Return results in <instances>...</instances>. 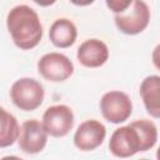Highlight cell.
<instances>
[{
	"label": "cell",
	"mask_w": 160,
	"mask_h": 160,
	"mask_svg": "<svg viewBox=\"0 0 160 160\" xmlns=\"http://www.w3.org/2000/svg\"><path fill=\"white\" fill-rule=\"evenodd\" d=\"M110 152L120 159H126L134 156L141 151L140 139L136 130L129 124L115 129L109 140Z\"/></svg>",
	"instance_id": "7"
},
{
	"label": "cell",
	"mask_w": 160,
	"mask_h": 160,
	"mask_svg": "<svg viewBox=\"0 0 160 160\" xmlns=\"http://www.w3.org/2000/svg\"><path fill=\"white\" fill-rule=\"evenodd\" d=\"M130 125L136 130V132L139 135L141 151H148L156 145V142H158V128H156L154 121L141 119V120H135V121L130 122Z\"/></svg>",
	"instance_id": "14"
},
{
	"label": "cell",
	"mask_w": 160,
	"mask_h": 160,
	"mask_svg": "<svg viewBox=\"0 0 160 160\" xmlns=\"http://www.w3.org/2000/svg\"><path fill=\"white\" fill-rule=\"evenodd\" d=\"M78 38V29L75 24L66 19H56L49 30V39L51 44L59 49H68L72 46Z\"/></svg>",
	"instance_id": "12"
},
{
	"label": "cell",
	"mask_w": 160,
	"mask_h": 160,
	"mask_svg": "<svg viewBox=\"0 0 160 160\" xmlns=\"http://www.w3.org/2000/svg\"><path fill=\"white\" fill-rule=\"evenodd\" d=\"M74 112L71 108L64 104L49 106L41 119V124L48 135L52 138H64L74 128Z\"/></svg>",
	"instance_id": "6"
},
{
	"label": "cell",
	"mask_w": 160,
	"mask_h": 160,
	"mask_svg": "<svg viewBox=\"0 0 160 160\" xmlns=\"http://www.w3.org/2000/svg\"><path fill=\"white\" fill-rule=\"evenodd\" d=\"M20 125L16 118L0 106V148H9L18 141Z\"/></svg>",
	"instance_id": "13"
},
{
	"label": "cell",
	"mask_w": 160,
	"mask_h": 160,
	"mask_svg": "<svg viewBox=\"0 0 160 160\" xmlns=\"http://www.w3.org/2000/svg\"><path fill=\"white\" fill-rule=\"evenodd\" d=\"M140 160H149V159H140Z\"/></svg>",
	"instance_id": "17"
},
{
	"label": "cell",
	"mask_w": 160,
	"mask_h": 160,
	"mask_svg": "<svg viewBox=\"0 0 160 160\" xmlns=\"http://www.w3.org/2000/svg\"><path fill=\"white\" fill-rule=\"evenodd\" d=\"M106 138L105 125L95 119L82 121L74 134V145L81 151H92L98 149Z\"/></svg>",
	"instance_id": "9"
},
{
	"label": "cell",
	"mask_w": 160,
	"mask_h": 160,
	"mask_svg": "<svg viewBox=\"0 0 160 160\" xmlns=\"http://www.w3.org/2000/svg\"><path fill=\"white\" fill-rule=\"evenodd\" d=\"M131 1L132 0H110V1H106V6L115 14V15H119L121 12H124L130 5H131Z\"/></svg>",
	"instance_id": "15"
},
{
	"label": "cell",
	"mask_w": 160,
	"mask_h": 160,
	"mask_svg": "<svg viewBox=\"0 0 160 160\" xmlns=\"http://www.w3.org/2000/svg\"><path fill=\"white\" fill-rule=\"evenodd\" d=\"M100 111L106 121L111 124H121L131 116L132 102L126 92L110 90L100 99Z\"/></svg>",
	"instance_id": "4"
},
{
	"label": "cell",
	"mask_w": 160,
	"mask_h": 160,
	"mask_svg": "<svg viewBox=\"0 0 160 160\" xmlns=\"http://www.w3.org/2000/svg\"><path fill=\"white\" fill-rule=\"evenodd\" d=\"M0 160H24L19 156H15V155H6V156H2Z\"/></svg>",
	"instance_id": "16"
},
{
	"label": "cell",
	"mask_w": 160,
	"mask_h": 160,
	"mask_svg": "<svg viewBox=\"0 0 160 160\" xmlns=\"http://www.w3.org/2000/svg\"><path fill=\"white\" fill-rule=\"evenodd\" d=\"M45 98V90L40 81L32 78H20L10 88V99L12 104L22 111H34L41 106Z\"/></svg>",
	"instance_id": "2"
},
{
	"label": "cell",
	"mask_w": 160,
	"mask_h": 160,
	"mask_svg": "<svg viewBox=\"0 0 160 160\" xmlns=\"http://www.w3.org/2000/svg\"><path fill=\"white\" fill-rule=\"evenodd\" d=\"M6 28L12 42L21 50H31L36 48L44 34L38 12L25 4L10 9L6 16Z\"/></svg>",
	"instance_id": "1"
},
{
	"label": "cell",
	"mask_w": 160,
	"mask_h": 160,
	"mask_svg": "<svg viewBox=\"0 0 160 160\" xmlns=\"http://www.w3.org/2000/svg\"><path fill=\"white\" fill-rule=\"evenodd\" d=\"M48 134L42 128L41 121L31 119L26 120L20 126V134L18 138V144L20 150L26 154H39L48 144Z\"/></svg>",
	"instance_id": "8"
},
{
	"label": "cell",
	"mask_w": 160,
	"mask_h": 160,
	"mask_svg": "<svg viewBox=\"0 0 160 160\" xmlns=\"http://www.w3.org/2000/svg\"><path fill=\"white\" fill-rule=\"evenodd\" d=\"M76 59L84 68H100L109 59V48L100 39H88L78 48Z\"/></svg>",
	"instance_id": "10"
},
{
	"label": "cell",
	"mask_w": 160,
	"mask_h": 160,
	"mask_svg": "<svg viewBox=\"0 0 160 160\" xmlns=\"http://www.w3.org/2000/svg\"><path fill=\"white\" fill-rule=\"evenodd\" d=\"M38 71L48 81L62 82L74 74L72 61L61 52H48L38 60Z\"/></svg>",
	"instance_id": "5"
},
{
	"label": "cell",
	"mask_w": 160,
	"mask_h": 160,
	"mask_svg": "<svg viewBox=\"0 0 160 160\" xmlns=\"http://www.w3.org/2000/svg\"><path fill=\"white\" fill-rule=\"evenodd\" d=\"M150 9L142 0H132L131 5L121 14L114 16L118 30L125 35H138L142 32L150 22Z\"/></svg>",
	"instance_id": "3"
},
{
	"label": "cell",
	"mask_w": 160,
	"mask_h": 160,
	"mask_svg": "<svg viewBox=\"0 0 160 160\" xmlns=\"http://www.w3.org/2000/svg\"><path fill=\"white\" fill-rule=\"evenodd\" d=\"M139 94L141 96L142 104L148 114L154 118H160V76L149 75L146 76L139 88Z\"/></svg>",
	"instance_id": "11"
}]
</instances>
